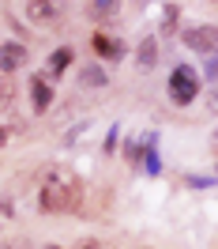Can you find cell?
Instances as JSON below:
<instances>
[{"instance_id": "obj_10", "label": "cell", "mask_w": 218, "mask_h": 249, "mask_svg": "<svg viewBox=\"0 0 218 249\" xmlns=\"http://www.w3.org/2000/svg\"><path fill=\"white\" fill-rule=\"evenodd\" d=\"M155 57H158V53H155V38H147V42H143V49H140V61H143V64H155Z\"/></svg>"}, {"instance_id": "obj_14", "label": "cell", "mask_w": 218, "mask_h": 249, "mask_svg": "<svg viewBox=\"0 0 218 249\" xmlns=\"http://www.w3.org/2000/svg\"><path fill=\"white\" fill-rule=\"evenodd\" d=\"M79 249H98V242H83V246H79Z\"/></svg>"}, {"instance_id": "obj_7", "label": "cell", "mask_w": 218, "mask_h": 249, "mask_svg": "<svg viewBox=\"0 0 218 249\" xmlns=\"http://www.w3.org/2000/svg\"><path fill=\"white\" fill-rule=\"evenodd\" d=\"M91 49L98 57H121V42H113L109 34H94L91 38Z\"/></svg>"}, {"instance_id": "obj_11", "label": "cell", "mask_w": 218, "mask_h": 249, "mask_svg": "<svg viewBox=\"0 0 218 249\" xmlns=\"http://www.w3.org/2000/svg\"><path fill=\"white\" fill-rule=\"evenodd\" d=\"M83 83H98V87H102V83H106V72H102V68H87V72H83Z\"/></svg>"}, {"instance_id": "obj_2", "label": "cell", "mask_w": 218, "mask_h": 249, "mask_svg": "<svg viewBox=\"0 0 218 249\" xmlns=\"http://www.w3.org/2000/svg\"><path fill=\"white\" fill-rule=\"evenodd\" d=\"M196 94H200V76H196L188 64L173 68V76H170V98L177 102V106H188Z\"/></svg>"}, {"instance_id": "obj_8", "label": "cell", "mask_w": 218, "mask_h": 249, "mask_svg": "<svg viewBox=\"0 0 218 249\" xmlns=\"http://www.w3.org/2000/svg\"><path fill=\"white\" fill-rule=\"evenodd\" d=\"M72 57H76V53H72V49H68V46H61V49H57V53H53V57H49V72H53V76H61L64 68L72 64Z\"/></svg>"}, {"instance_id": "obj_5", "label": "cell", "mask_w": 218, "mask_h": 249, "mask_svg": "<svg viewBox=\"0 0 218 249\" xmlns=\"http://www.w3.org/2000/svg\"><path fill=\"white\" fill-rule=\"evenodd\" d=\"M31 102H34L38 113H46V109L53 106V87H49V79H38V76L31 79Z\"/></svg>"}, {"instance_id": "obj_13", "label": "cell", "mask_w": 218, "mask_h": 249, "mask_svg": "<svg viewBox=\"0 0 218 249\" xmlns=\"http://www.w3.org/2000/svg\"><path fill=\"white\" fill-rule=\"evenodd\" d=\"M8 136H12V128H8V124H0V147L8 143Z\"/></svg>"}, {"instance_id": "obj_9", "label": "cell", "mask_w": 218, "mask_h": 249, "mask_svg": "<svg viewBox=\"0 0 218 249\" xmlns=\"http://www.w3.org/2000/svg\"><path fill=\"white\" fill-rule=\"evenodd\" d=\"M87 12H91V19H109L113 12H117V4H91Z\"/></svg>"}, {"instance_id": "obj_3", "label": "cell", "mask_w": 218, "mask_h": 249, "mask_svg": "<svg viewBox=\"0 0 218 249\" xmlns=\"http://www.w3.org/2000/svg\"><path fill=\"white\" fill-rule=\"evenodd\" d=\"M185 46H192L196 53H211L218 49V27H188L185 31Z\"/></svg>"}, {"instance_id": "obj_1", "label": "cell", "mask_w": 218, "mask_h": 249, "mask_svg": "<svg viewBox=\"0 0 218 249\" xmlns=\"http://www.w3.org/2000/svg\"><path fill=\"white\" fill-rule=\"evenodd\" d=\"M79 204V185L68 166H53L46 174V181L38 189V208L49 212V215H61V212H72Z\"/></svg>"}, {"instance_id": "obj_6", "label": "cell", "mask_w": 218, "mask_h": 249, "mask_svg": "<svg viewBox=\"0 0 218 249\" xmlns=\"http://www.w3.org/2000/svg\"><path fill=\"white\" fill-rule=\"evenodd\" d=\"M27 16H31V23H42V27H49V23H57L61 8H57V4H46V0H42V4L34 0V4H27Z\"/></svg>"}, {"instance_id": "obj_15", "label": "cell", "mask_w": 218, "mask_h": 249, "mask_svg": "<svg viewBox=\"0 0 218 249\" xmlns=\"http://www.w3.org/2000/svg\"><path fill=\"white\" fill-rule=\"evenodd\" d=\"M4 212H12V208H0V231H4Z\"/></svg>"}, {"instance_id": "obj_12", "label": "cell", "mask_w": 218, "mask_h": 249, "mask_svg": "<svg viewBox=\"0 0 218 249\" xmlns=\"http://www.w3.org/2000/svg\"><path fill=\"white\" fill-rule=\"evenodd\" d=\"M207 72H211V76L218 79V57H207Z\"/></svg>"}, {"instance_id": "obj_4", "label": "cell", "mask_w": 218, "mask_h": 249, "mask_svg": "<svg viewBox=\"0 0 218 249\" xmlns=\"http://www.w3.org/2000/svg\"><path fill=\"white\" fill-rule=\"evenodd\" d=\"M23 64H27V49L19 46V42H8V46L0 49V72L12 76V72H19Z\"/></svg>"}]
</instances>
